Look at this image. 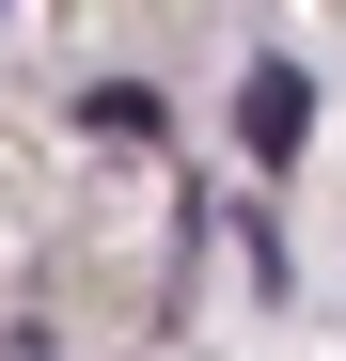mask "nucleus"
I'll use <instances>...</instances> for the list:
<instances>
[{"mask_svg":"<svg viewBox=\"0 0 346 361\" xmlns=\"http://www.w3.org/2000/svg\"><path fill=\"white\" fill-rule=\"evenodd\" d=\"M299 142H315V79L299 63H252L237 79V157L252 173H299Z\"/></svg>","mask_w":346,"mask_h":361,"instance_id":"1","label":"nucleus"},{"mask_svg":"<svg viewBox=\"0 0 346 361\" xmlns=\"http://www.w3.org/2000/svg\"><path fill=\"white\" fill-rule=\"evenodd\" d=\"M79 126H95V142H157V94H142V79H95Z\"/></svg>","mask_w":346,"mask_h":361,"instance_id":"2","label":"nucleus"}]
</instances>
